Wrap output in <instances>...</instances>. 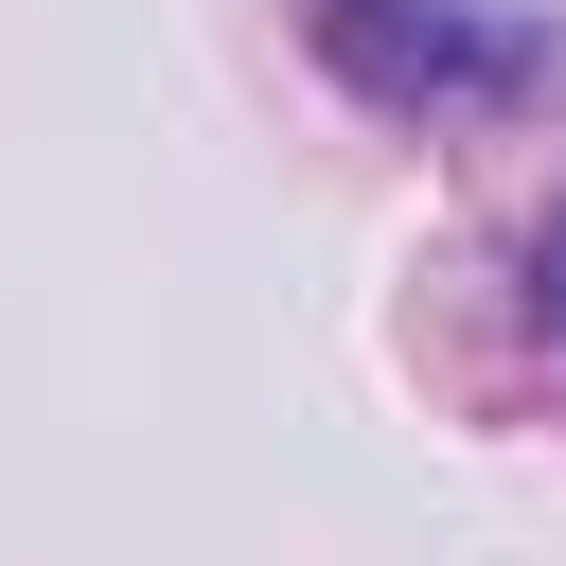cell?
Segmentation results:
<instances>
[{
	"label": "cell",
	"instance_id": "6da1fadb",
	"mask_svg": "<svg viewBox=\"0 0 566 566\" xmlns=\"http://www.w3.org/2000/svg\"><path fill=\"white\" fill-rule=\"evenodd\" d=\"M318 53L354 71V88H389V106H442V88H513V35H478V18H407V0H318Z\"/></svg>",
	"mask_w": 566,
	"mask_h": 566
},
{
	"label": "cell",
	"instance_id": "7a4b0ae2",
	"mask_svg": "<svg viewBox=\"0 0 566 566\" xmlns=\"http://www.w3.org/2000/svg\"><path fill=\"white\" fill-rule=\"evenodd\" d=\"M548 318H566V230H548Z\"/></svg>",
	"mask_w": 566,
	"mask_h": 566
}]
</instances>
